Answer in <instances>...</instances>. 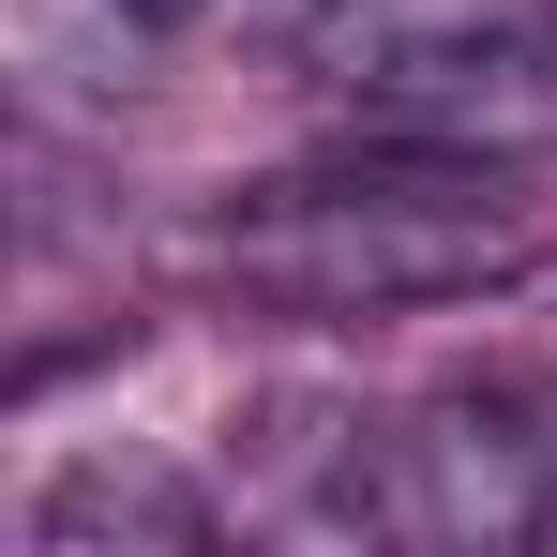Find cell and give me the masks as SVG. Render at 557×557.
<instances>
[{"label":"cell","instance_id":"cell-1","mask_svg":"<svg viewBox=\"0 0 557 557\" xmlns=\"http://www.w3.org/2000/svg\"><path fill=\"white\" fill-rule=\"evenodd\" d=\"M543 257L512 166L437 151V136H362L347 166H286V182L211 211V272L272 317H422L467 286H512Z\"/></svg>","mask_w":557,"mask_h":557},{"label":"cell","instance_id":"cell-4","mask_svg":"<svg viewBox=\"0 0 557 557\" xmlns=\"http://www.w3.org/2000/svg\"><path fill=\"white\" fill-rule=\"evenodd\" d=\"M136 30H196V15H226V0H121Z\"/></svg>","mask_w":557,"mask_h":557},{"label":"cell","instance_id":"cell-2","mask_svg":"<svg viewBox=\"0 0 557 557\" xmlns=\"http://www.w3.org/2000/svg\"><path fill=\"white\" fill-rule=\"evenodd\" d=\"M392 528L407 543H543L557 528V437L512 376H467L437 392L407 437H392Z\"/></svg>","mask_w":557,"mask_h":557},{"label":"cell","instance_id":"cell-3","mask_svg":"<svg viewBox=\"0 0 557 557\" xmlns=\"http://www.w3.org/2000/svg\"><path fill=\"white\" fill-rule=\"evenodd\" d=\"M30 557H211V497L151 453H76L30 497Z\"/></svg>","mask_w":557,"mask_h":557}]
</instances>
